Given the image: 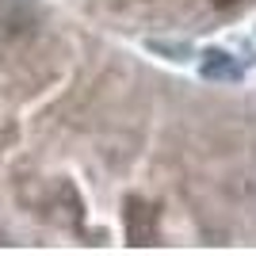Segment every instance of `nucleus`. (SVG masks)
Here are the masks:
<instances>
[{
  "mask_svg": "<svg viewBox=\"0 0 256 256\" xmlns=\"http://www.w3.org/2000/svg\"><path fill=\"white\" fill-rule=\"evenodd\" d=\"M126 234H130V245H153V237H157V210L146 199H126Z\"/></svg>",
  "mask_w": 256,
  "mask_h": 256,
  "instance_id": "nucleus-1",
  "label": "nucleus"
},
{
  "mask_svg": "<svg viewBox=\"0 0 256 256\" xmlns=\"http://www.w3.org/2000/svg\"><path fill=\"white\" fill-rule=\"evenodd\" d=\"M241 0H214V8H222V12H230V8H237Z\"/></svg>",
  "mask_w": 256,
  "mask_h": 256,
  "instance_id": "nucleus-2",
  "label": "nucleus"
}]
</instances>
